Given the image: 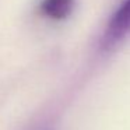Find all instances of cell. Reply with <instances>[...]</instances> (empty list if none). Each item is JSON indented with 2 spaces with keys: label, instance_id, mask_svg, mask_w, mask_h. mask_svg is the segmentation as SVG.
Returning a JSON list of instances; mask_svg holds the SVG:
<instances>
[{
  "label": "cell",
  "instance_id": "1",
  "mask_svg": "<svg viewBox=\"0 0 130 130\" xmlns=\"http://www.w3.org/2000/svg\"><path fill=\"white\" fill-rule=\"evenodd\" d=\"M130 34V0H123L108 21L101 37V49L110 51Z\"/></svg>",
  "mask_w": 130,
  "mask_h": 130
},
{
  "label": "cell",
  "instance_id": "2",
  "mask_svg": "<svg viewBox=\"0 0 130 130\" xmlns=\"http://www.w3.org/2000/svg\"><path fill=\"white\" fill-rule=\"evenodd\" d=\"M74 7V0H42L41 11L51 20H64Z\"/></svg>",
  "mask_w": 130,
  "mask_h": 130
}]
</instances>
